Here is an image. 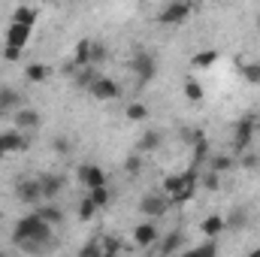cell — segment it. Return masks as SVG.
I'll use <instances>...</instances> for the list:
<instances>
[{
    "label": "cell",
    "mask_w": 260,
    "mask_h": 257,
    "mask_svg": "<svg viewBox=\"0 0 260 257\" xmlns=\"http://www.w3.org/2000/svg\"><path fill=\"white\" fill-rule=\"evenodd\" d=\"M52 224L40 215V212H30L24 215L18 224H15V233H12V242L15 239H52Z\"/></svg>",
    "instance_id": "6da1fadb"
},
{
    "label": "cell",
    "mask_w": 260,
    "mask_h": 257,
    "mask_svg": "<svg viewBox=\"0 0 260 257\" xmlns=\"http://www.w3.org/2000/svg\"><path fill=\"white\" fill-rule=\"evenodd\" d=\"M130 70L136 73V85L142 88V85H148V82L154 79V73H157V64H154V58H151L148 52H136V55L130 58Z\"/></svg>",
    "instance_id": "7a4b0ae2"
},
{
    "label": "cell",
    "mask_w": 260,
    "mask_h": 257,
    "mask_svg": "<svg viewBox=\"0 0 260 257\" xmlns=\"http://www.w3.org/2000/svg\"><path fill=\"white\" fill-rule=\"evenodd\" d=\"M15 194H18L21 203H27V206H34V209H37L40 200H46V197H43V185H40V179H21V182L15 185Z\"/></svg>",
    "instance_id": "3957f363"
},
{
    "label": "cell",
    "mask_w": 260,
    "mask_h": 257,
    "mask_svg": "<svg viewBox=\"0 0 260 257\" xmlns=\"http://www.w3.org/2000/svg\"><path fill=\"white\" fill-rule=\"evenodd\" d=\"M188 15H191V3H188V0H173V3L157 15V21H160V24H182Z\"/></svg>",
    "instance_id": "277c9868"
},
{
    "label": "cell",
    "mask_w": 260,
    "mask_h": 257,
    "mask_svg": "<svg viewBox=\"0 0 260 257\" xmlns=\"http://www.w3.org/2000/svg\"><path fill=\"white\" fill-rule=\"evenodd\" d=\"M88 91H91L97 100H115V97H121V85H118L115 79H106V76H97Z\"/></svg>",
    "instance_id": "5b68a950"
},
{
    "label": "cell",
    "mask_w": 260,
    "mask_h": 257,
    "mask_svg": "<svg viewBox=\"0 0 260 257\" xmlns=\"http://www.w3.org/2000/svg\"><path fill=\"white\" fill-rule=\"evenodd\" d=\"M30 34H34V27H30V24H18V21H9V27H6V46L24 49V46H27V40H30Z\"/></svg>",
    "instance_id": "8992f818"
},
{
    "label": "cell",
    "mask_w": 260,
    "mask_h": 257,
    "mask_svg": "<svg viewBox=\"0 0 260 257\" xmlns=\"http://www.w3.org/2000/svg\"><path fill=\"white\" fill-rule=\"evenodd\" d=\"M79 182L91 191V188H100V185H106V173L97 167V164H82L79 167Z\"/></svg>",
    "instance_id": "52a82bcc"
},
{
    "label": "cell",
    "mask_w": 260,
    "mask_h": 257,
    "mask_svg": "<svg viewBox=\"0 0 260 257\" xmlns=\"http://www.w3.org/2000/svg\"><path fill=\"white\" fill-rule=\"evenodd\" d=\"M167 209H170V200H164V197H157V194H145V197L139 200V212L148 215V218H160Z\"/></svg>",
    "instance_id": "ba28073f"
},
{
    "label": "cell",
    "mask_w": 260,
    "mask_h": 257,
    "mask_svg": "<svg viewBox=\"0 0 260 257\" xmlns=\"http://www.w3.org/2000/svg\"><path fill=\"white\" fill-rule=\"evenodd\" d=\"M133 239H136V245H142V248H154L157 239H160V230H157L154 221H145V224H139V227L133 230Z\"/></svg>",
    "instance_id": "9c48e42d"
},
{
    "label": "cell",
    "mask_w": 260,
    "mask_h": 257,
    "mask_svg": "<svg viewBox=\"0 0 260 257\" xmlns=\"http://www.w3.org/2000/svg\"><path fill=\"white\" fill-rule=\"evenodd\" d=\"M0 148H3V154H12V151H21V148H27V136H24V130H3L0 133Z\"/></svg>",
    "instance_id": "30bf717a"
},
{
    "label": "cell",
    "mask_w": 260,
    "mask_h": 257,
    "mask_svg": "<svg viewBox=\"0 0 260 257\" xmlns=\"http://www.w3.org/2000/svg\"><path fill=\"white\" fill-rule=\"evenodd\" d=\"M254 130H257V115H245V118L236 124V148H239V151H245V148H248V142H251Z\"/></svg>",
    "instance_id": "8fae6325"
},
{
    "label": "cell",
    "mask_w": 260,
    "mask_h": 257,
    "mask_svg": "<svg viewBox=\"0 0 260 257\" xmlns=\"http://www.w3.org/2000/svg\"><path fill=\"white\" fill-rule=\"evenodd\" d=\"M55 236L52 239H15V248H21L24 254H49L55 248Z\"/></svg>",
    "instance_id": "7c38bea8"
},
{
    "label": "cell",
    "mask_w": 260,
    "mask_h": 257,
    "mask_svg": "<svg viewBox=\"0 0 260 257\" xmlns=\"http://www.w3.org/2000/svg\"><path fill=\"white\" fill-rule=\"evenodd\" d=\"M248 227V209H242V206H236V209H230L227 212V218H224V230H245Z\"/></svg>",
    "instance_id": "4fadbf2b"
},
{
    "label": "cell",
    "mask_w": 260,
    "mask_h": 257,
    "mask_svg": "<svg viewBox=\"0 0 260 257\" xmlns=\"http://www.w3.org/2000/svg\"><path fill=\"white\" fill-rule=\"evenodd\" d=\"M15 127L24 130V133H27V130H37L40 127V112H37V109H18V112H15Z\"/></svg>",
    "instance_id": "5bb4252c"
},
{
    "label": "cell",
    "mask_w": 260,
    "mask_h": 257,
    "mask_svg": "<svg viewBox=\"0 0 260 257\" xmlns=\"http://www.w3.org/2000/svg\"><path fill=\"white\" fill-rule=\"evenodd\" d=\"M40 185H43V197H46V200H55L58 194L64 191L67 179H64V176H43V179H40Z\"/></svg>",
    "instance_id": "9a60e30c"
},
{
    "label": "cell",
    "mask_w": 260,
    "mask_h": 257,
    "mask_svg": "<svg viewBox=\"0 0 260 257\" xmlns=\"http://www.w3.org/2000/svg\"><path fill=\"white\" fill-rule=\"evenodd\" d=\"M182 242H185V236H182L179 230H173V233H167L164 239H157V251H160V254H176V251L182 248Z\"/></svg>",
    "instance_id": "2e32d148"
},
{
    "label": "cell",
    "mask_w": 260,
    "mask_h": 257,
    "mask_svg": "<svg viewBox=\"0 0 260 257\" xmlns=\"http://www.w3.org/2000/svg\"><path fill=\"white\" fill-rule=\"evenodd\" d=\"M200 230H203V236H206V239H215V236H221V233H224V218H221V215H209V218L200 224Z\"/></svg>",
    "instance_id": "e0dca14e"
},
{
    "label": "cell",
    "mask_w": 260,
    "mask_h": 257,
    "mask_svg": "<svg viewBox=\"0 0 260 257\" xmlns=\"http://www.w3.org/2000/svg\"><path fill=\"white\" fill-rule=\"evenodd\" d=\"M91 43H94V40H82V43L76 46V55H73V64H76V70L91 67Z\"/></svg>",
    "instance_id": "ac0fdd59"
},
{
    "label": "cell",
    "mask_w": 260,
    "mask_h": 257,
    "mask_svg": "<svg viewBox=\"0 0 260 257\" xmlns=\"http://www.w3.org/2000/svg\"><path fill=\"white\" fill-rule=\"evenodd\" d=\"M12 21H18V24H37V9H30V6H18L15 12H12Z\"/></svg>",
    "instance_id": "d6986e66"
},
{
    "label": "cell",
    "mask_w": 260,
    "mask_h": 257,
    "mask_svg": "<svg viewBox=\"0 0 260 257\" xmlns=\"http://www.w3.org/2000/svg\"><path fill=\"white\" fill-rule=\"evenodd\" d=\"M157 145H160V133H157V130H148V133H142V139H139L136 148H139V151H154Z\"/></svg>",
    "instance_id": "ffe728a7"
},
{
    "label": "cell",
    "mask_w": 260,
    "mask_h": 257,
    "mask_svg": "<svg viewBox=\"0 0 260 257\" xmlns=\"http://www.w3.org/2000/svg\"><path fill=\"white\" fill-rule=\"evenodd\" d=\"M37 212H40V215H43V218H46V221H49V224H52V227H55V224H61V221H64V212H61V209H58V206H52V203H49V206H40V209H37Z\"/></svg>",
    "instance_id": "44dd1931"
},
{
    "label": "cell",
    "mask_w": 260,
    "mask_h": 257,
    "mask_svg": "<svg viewBox=\"0 0 260 257\" xmlns=\"http://www.w3.org/2000/svg\"><path fill=\"white\" fill-rule=\"evenodd\" d=\"M24 76H27V82H46L49 79V67L46 64H27Z\"/></svg>",
    "instance_id": "7402d4cb"
},
{
    "label": "cell",
    "mask_w": 260,
    "mask_h": 257,
    "mask_svg": "<svg viewBox=\"0 0 260 257\" xmlns=\"http://www.w3.org/2000/svg\"><path fill=\"white\" fill-rule=\"evenodd\" d=\"M215 61H218V52H215V49H206V52L194 55V61H191V64H194L197 70H206V67H212Z\"/></svg>",
    "instance_id": "603a6c76"
},
{
    "label": "cell",
    "mask_w": 260,
    "mask_h": 257,
    "mask_svg": "<svg viewBox=\"0 0 260 257\" xmlns=\"http://www.w3.org/2000/svg\"><path fill=\"white\" fill-rule=\"evenodd\" d=\"M94 215H97V203H94L91 197H82V200H79V218H82V221H91Z\"/></svg>",
    "instance_id": "cb8c5ba5"
},
{
    "label": "cell",
    "mask_w": 260,
    "mask_h": 257,
    "mask_svg": "<svg viewBox=\"0 0 260 257\" xmlns=\"http://www.w3.org/2000/svg\"><path fill=\"white\" fill-rule=\"evenodd\" d=\"M18 100H21V97H18L15 91H9V88L0 91V109H3V112H12V109L18 106Z\"/></svg>",
    "instance_id": "d4e9b609"
},
{
    "label": "cell",
    "mask_w": 260,
    "mask_h": 257,
    "mask_svg": "<svg viewBox=\"0 0 260 257\" xmlns=\"http://www.w3.org/2000/svg\"><path fill=\"white\" fill-rule=\"evenodd\" d=\"M185 97H188V100H194V103L203 100V85H200L197 79H188V82H185Z\"/></svg>",
    "instance_id": "484cf974"
},
{
    "label": "cell",
    "mask_w": 260,
    "mask_h": 257,
    "mask_svg": "<svg viewBox=\"0 0 260 257\" xmlns=\"http://www.w3.org/2000/svg\"><path fill=\"white\" fill-rule=\"evenodd\" d=\"M91 200L97 203V209H106V206H109V188H106V185L91 188Z\"/></svg>",
    "instance_id": "4316f807"
},
{
    "label": "cell",
    "mask_w": 260,
    "mask_h": 257,
    "mask_svg": "<svg viewBox=\"0 0 260 257\" xmlns=\"http://www.w3.org/2000/svg\"><path fill=\"white\" fill-rule=\"evenodd\" d=\"M145 115H148L145 103H130V106H127V118H130V121H142Z\"/></svg>",
    "instance_id": "83f0119b"
},
{
    "label": "cell",
    "mask_w": 260,
    "mask_h": 257,
    "mask_svg": "<svg viewBox=\"0 0 260 257\" xmlns=\"http://www.w3.org/2000/svg\"><path fill=\"white\" fill-rule=\"evenodd\" d=\"M242 76H245V79H248L251 85H260V61H254V64H245Z\"/></svg>",
    "instance_id": "f1b7e54d"
},
{
    "label": "cell",
    "mask_w": 260,
    "mask_h": 257,
    "mask_svg": "<svg viewBox=\"0 0 260 257\" xmlns=\"http://www.w3.org/2000/svg\"><path fill=\"white\" fill-rule=\"evenodd\" d=\"M230 167H233V157H227V154L212 157V170H215V173H224V170H230Z\"/></svg>",
    "instance_id": "f546056e"
},
{
    "label": "cell",
    "mask_w": 260,
    "mask_h": 257,
    "mask_svg": "<svg viewBox=\"0 0 260 257\" xmlns=\"http://www.w3.org/2000/svg\"><path fill=\"white\" fill-rule=\"evenodd\" d=\"M218 176H221V173H215V170L206 173V179H200L203 188H206V191H218V188H221V179H218Z\"/></svg>",
    "instance_id": "4dcf8cb0"
},
{
    "label": "cell",
    "mask_w": 260,
    "mask_h": 257,
    "mask_svg": "<svg viewBox=\"0 0 260 257\" xmlns=\"http://www.w3.org/2000/svg\"><path fill=\"white\" fill-rule=\"evenodd\" d=\"M103 58H106V49L100 43H91V67H97Z\"/></svg>",
    "instance_id": "1f68e13d"
},
{
    "label": "cell",
    "mask_w": 260,
    "mask_h": 257,
    "mask_svg": "<svg viewBox=\"0 0 260 257\" xmlns=\"http://www.w3.org/2000/svg\"><path fill=\"white\" fill-rule=\"evenodd\" d=\"M242 167H245V170H257L260 157L254 154V151H245V154H242Z\"/></svg>",
    "instance_id": "d6a6232c"
},
{
    "label": "cell",
    "mask_w": 260,
    "mask_h": 257,
    "mask_svg": "<svg viewBox=\"0 0 260 257\" xmlns=\"http://www.w3.org/2000/svg\"><path fill=\"white\" fill-rule=\"evenodd\" d=\"M124 170H127L130 176H136V173L142 170V157H136V154H133V157H127V160H124Z\"/></svg>",
    "instance_id": "836d02e7"
},
{
    "label": "cell",
    "mask_w": 260,
    "mask_h": 257,
    "mask_svg": "<svg viewBox=\"0 0 260 257\" xmlns=\"http://www.w3.org/2000/svg\"><path fill=\"white\" fill-rule=\"evenodd\" d=\"M79 254H82V257H100V254H103V245H100V242H91V245H85Z\"/></svg>",
    "instance_id": "e575fe53"
},
{
    "label": "cell",
    "mask_w": 260,
    "mask_h": 257,
    "mask_svg": "<svg viewBox=\"0 0 260 257\" xmlns=\"http://www.w3.org/2000/svg\"><path fill=\"white\" fill-rule=\"evenodd\" d=\"M194 251H197V254H206V257H212V254H218V245H215V242L209 239L206 245H200V248H194Z\"/></svg>",
    "instance_id": "d590c367"
},
{
    "label": "cell",
    "mask_w": 260,
    "mask_h": 257,
    "mask_svg": "<svg viewBox=\"0 0 260 257\" xmlns=\"http://www.w3.org/2000/svg\"><path fill=\"white\" fill-rule=\"evenodd\" d=\"M115 251H121L118 239H103V254H115Z\"/></svg>",
    "instance_id": "8d00e7d4"
},
{
    "label": "cell",
    "mask_w": 260,
    "mask_h": 257,
    "mask_svg": "<svg viewBox=\"0 0 260 257\" xmlns=\"http://www.w3.org/2000/svg\"><path fill=\"white\" fill-rule=\"evenodd\" d=\"M52 145H55V151H58V154H67V151H70V139H64V136H58Z\"/></svg>",
    "instance_id": "74e56055"
},
{
    "label": "cell",
    "mask_w": 260,
    "mask_h": 257,
    "mask_svg": "<svg viewBox=\"0 0 260 257\" xmlns=\"http://www.w3.org/2000/svg\"><path fill=\"white\" fill-rule=\"evenodd\" d=\"M3 58H6V61H18V58H21V49H15V46H6V49H3Z\"/></svg>",
    "instance_id": "f35d334b"
},
{
    "label": "cell",
    "mask_w": 260,
    "mask_h": 257,
    "mask_svg": "<svg viewBox=\"0 0 260 257\" xmlns=\"http://www.w3.org/2000/svg\"><path fill=\"white\" fill-rule=\"evenodd\" d=\"M3 157H6V154H3V148H0V160H3Z\"/></svg>",
    "instance_id": "ab89813d"
},
{
    "label": "cell",
    "mask_w": 260,
    "mask_h": 257,
    "mask_svg": "<svg viewBox=\"0 0 260 257\" xmlns=\"http://www.w3.org/2000/svg\"><path fill=\"white\" fill-rule=\"evenodd\" d=\"M257 27H260V15H257Z\"/></svg>",
    "instance_id": "60d3db41"
},
{
    "label": "cell",
    "mask_w": 260,
    "mask_h": 257,
    "mask_svg": "<svg viewBox=\"0 0 260 257\" xmlns=\"http://www.w3.org/2000/svg\"><path fill=\"white\" fill-rule=\"evenodd\" d=\"M0 115H3V109H0Z\"/></svg>",
    "instance_id": "b9f144b4"
}]
</instances>
